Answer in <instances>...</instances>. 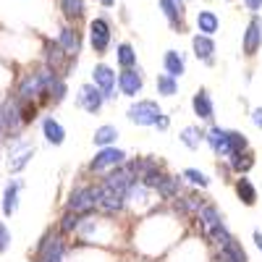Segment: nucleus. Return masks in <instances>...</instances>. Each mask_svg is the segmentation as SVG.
Returning <instances> with one entry per match:
<instances>
[{
    "label": "nucleus",
    "instance_id": "obj_1",
    "mask_svg": "<svg viewBox=\"0 0 262 262\" xmlns=\"http://www.w3.org/2000/svg\"><path fill=\"white\" fill-rule=\"evenodd\" d=\"M100 200H102V184L76 186L71 191V196H69V212L86 215V212H92L95 207H100Z\"/></svg>",
    "mask_w": 262,
    "mask_h": 262
},
{
    "label": "nucleus",
    "instance_id": "obj_2",
    "mask_svg": "<svg viewBox=\"0 0 262 262\" xmlns=\"http://www.w3.org/2000/svg\"><path fill=\"white\" fill-rule=\"evenodd\" d=\"M163 107L158 100H134L126 111V118L137 126H158V121L163 118Z\"/></svg>",
    "mask_w": 262,
    "mask_h": 262
},
{
    "label": "nucleus",
    "instance_id": "obj_3",
    "mask_svg": "<svg viewBox=\"0 0 262 262\" xmlns=\"http://www.w3.org/2000/svg\"><path fill=\"white\" fill-rule=\"evenodd\" d=\"M90 48L95 50V55H105L113 45V24L107 16H95L90 21Z\"/></svg>",
    "mask_w": 262,
    "mask_h": 262
},
{
    "label": "nucleus",
    "instance_id": "obj_4",
    "mask_svg": "<svg viewBox=\"0 0 262 262\" xmlns=\"http://www.w3.org/2000/svg\"><path fill=\"white\" fill-rule=\"evenodd\" d=\"M205 144L212 149V155L221 158V160H228V158L233 155V147H231V128L210 126L207 134H205Z\"/></svg>",
    "mask_w": 262,
    "mask_h": 262
},
{
    "label": "nucleus",
    "instance_id": "obj_5",
    "mask_svg": "<svg viewBox=\"0 0 262 262\" xmlns=\"http://www.w3.org/2000/svg\"><path fill=\"white\" fill-rule=\"evenodd\" d=\"M92 84L100 86L107 102H113V100L121 95V92H118V74H116L107 63H97L95 69H92Z\"/></svg>",
    "mask_w": 262,
    "mask_h": 262
},
{
    "label": "nucleus",
    "instance_id": "obj_6",
    "mask_svg": "<svg viewBox=\"0 0 262 262\" xmlns=\"http://www.w3.org/2000/svg\"><path fill=\"white\" fill-rule=\"evenodd\" d=\"M126 160H128V155L123 149H118L116 144L113 147H102L97 155L90 160V170L92 173H107V170H113V168H118V165H126Z\"/></svg>",
    "mask_w": 262,
    "mask_h": 262
},
{
    "label": "nucleus",
    "instance_id": "obj_7",
    "mask_svg": "<svg viewBox=\"0 0 262 262\" xmlns=\"http://www.w3.org/2000/svg\"><path fill=\"white\" fill-rule=\"evenodd\" d=\"M242 50L247 58H254L262 50V16L259 13H252L247 21L244 34H242Z\"/></svg>",
    "mask_w": 262,
    "mask_h": 262
},
{
    "label": "nucleus",
    "instance_id": "obj_8",
    "mask_svg": "<svg viewBox=\"0 0 262 262\" xmlns=\"http://www.w3.org/2000/svg\"><path fill=\"white\" fill-rule=\"evenodd\" d=\"M105 95H102V90L97 84H81L79 86V95H76V105L81 107L84 113H90V116H97L102 107H105Z\"/></svg>",
    "mask_w": 262,
    "mask_h": 262
},
{
    "label": "nucleus",
    "instance_id": "obj_9",
    "mask_svg": "<svg viewBox=\"0 0 262 262\" xmlns=\"http://www.w3.org/2000/svg\"><path fill=\"white\" fill-rule=\"evenodd\" d=\"M144 90V71L139 69H121L118 71V92L128 100H137V95H142Z\"/></svg>",
    "mask_w": 262,
    "mask_h": 262
},
{
    "label": "nucleus",
    "instance_id": "obj_10",
    "mask_svg": "<svg viewBox=\"0 0 262 262\" xmlns=\"http://www.w3.org/2000/svg\"><path fill=\"white\" fill-rule=\"evenodd\" d=\"M158 6L168 21V27L176 32V34H184L186 32V8L184 3H176V0H158Z\"/></svg>",
    "mask_w": 262,
    "mask_h": 262
},
{
    "label": "nucleus",
    "instance_id": "obj_11",
    "mask_svg": "<svg viewBox=\"0 0 262 262\" xmlns=\"http://www.w3.org/2000/svg\"><path fill=\"white\" fill-rule=\"evenodd\" d=\"M215 50L217 48H215V39L212 37L194 32V37H191V53H194V58L200 60L202 66L212 69V66H215Z\"/></svg>",
    "mask_w": 262,
    "mask_h": 262
},
{
    "label": "nucleus",
    "instance_id": "obj_12",
    "mask_svg": "<svg viewBox=\"0 0 262 262\" xmlns=\"http://www.w3.org/2000/svg\"><path fill=\"white\" fill-rule=\"evenodd\" d=\"M191 111H194L196 118L205 121V123H212V121H215V102H212V97H210V92L205 90V86H200V90L194 92V97H191Z\"/></svg>",
    "mask_w": 262,
    "mask_h": 262
},
{
    "label": "nucleus",
    "instance_id": "obj_13",
    "mask_svg": "<svg viewBox=\"0 0 262 262\" xmlns=\"http://www.w3.org/2000/svg\"><path fill=\"white\" fill-rule=\"evenodd\" d=\"M37 262H63V238L58 233H48L42 238Z\"/></svg>",
    "mask_w": 262,
    "mask_h": 262
},
{
    "label": "nucleus",
    "instance_id": "obj_14",
    "mask_svg": "<svg viewBox=\"0 0 262 262\" xmlns=\"http://www.w3.org/2000/svg\"><path fill=\"white\" fill-rule=\"evenodd\" d=\"M200 228H202V236L205 238H210L212 236V231H217L221 226H226L223 223V212L217 210V205H212V202H207L202 210H200Z\"/></svg>",
    "mask_w": 262,
    "mask_h": 262
},
{
    "label": "nucleus",
    "instance_id": "obj_15",
    "mask_svg": "<svg viewBox=\"0 0 262 262\" xmlns=\"http://www.w3.org/2000/svg\"><path fill=\"white\" fill-rule=\"evenodd\" d=\"M194 27L200 34H207V37H215L221 32V16H217L212 8H200L194 13Z\"/></svg>",
    "mask_w": 262,
    "mask_h": 262
},
{
    "label": "nucleus",
    "instance_id": "obj_16",
    "mask_svg": "<svg viewBox=\"0 0 262 262\" xmlns=\"http://www.w3.org/2000/svg\"><path fill=\"white\" fill-rule=\"evenodd\" d=\"M181 179L184 176H170V173H163L155 184V194L160 200H179L181 196Z\"/></svg>",
    "mask_w": 262,
    "mask_h": 262
},
{
    "label": "nucleus",
    "instance_id": "obj_17",
    "mask_svg": "<svg viewBox=\"0 0 262 262\" xmlns=\"http://www.w3.org/2000/svg\"><path fill=\"white\" fill-rule=\"evenodd\" d=\"M163 71L173 79H181L186 74V58L181 50H165L163 53Z\"/></svg>",
    "mask_w": 262,
    "mask_h": 262
},
{
    "label": "nucleus",
    "instance_id": "obj_18",
    "mask_svg": "<svg viewBox=\"0 0 262 262\" xmlns=\"http://www.w3.org/2000/svg\"><path fill=\"white\" fill-rule=\"evenodd\" d=\"M32 155H34V147H32V144H16V147L11 149V155H8V170H11V173L24 170V168L29 165Z\"/></svg>",
    "mask_w": 262,
    "mask_h": 262
},
{
    "label": "nucleus",
    "instance_id": "obj_19",
    "mask_svg": "<svg viewBox=\"0 0 262 262\" xmlns=\"http://www.w3.org/2000/svg\"><path fill=\"white\" fill-rule=\"evenodd\" d=\"M58 42H60V48L69 53L71 58H76L81 53V32L76 27H63L60 34H58Z\"/></svg>",
    "mask_w": 262,
    "mask_h": 262
},
{
    "label": "nucleus",
    "instance_id": "obj_20",
    "mask_svg": "<svg viewBox=\"0 0 262 262\" xmlns=\"http://www.w3.org/2000/svg\"><path fill=\"white\" fill-rule=\"evenodd\" d=\"M233 189H236V196H238V202H242V205H247V207L257 205V186L252 184L249 176H238Z\"/></svg>",
    "mask_w": 262,
    "mask_h": 262
},
{
    "label": "nucleus",
    "instance_id": "obj_21",
    "mask_svg": "<svg viewBox=\"0 0 262 262\" xmlns=\"http://www.w3.org/2000/svg\"><path fill=\"white\" fill-rule=\"evenodd\" d=\"M42 137H45L53 147H60L66 142V128L60 126L58 118L48 116V118H42Z\"/></svg>",
    "mask_w": 262,
    "mask_h": 262
},
{
    "label": "nucleus",
    "instance_id": "obj_22",
    "mask_svg": "<svg viewBox=\"0 0 262 262\" xmlns=\"http://www.w3.org/2000/svg\"><path fill=\"white\" fill-rule=\"evenodd\" d=\"M0 107H3V123H6V131H11V134H18V131L24 128L27 123H24V118H21V113H18L16 100H8L6 105H0Z\"/></svg>",
    "mask_w": 262,
    "mask_h": 262
},
{
    "label": "nucleus",
    "instance_id": "obj_23",
    "mask_svg": "<svg viewBox=\"0 0 262 262\" xmlns=\"http://www.w3.org/2000/svg\"><path fill=\"white\" fill-rule=\"evenodd\" d=\"M116 63L118 69H137L139 58H137V48L131 42H118L116 45Z\"/></svg>",
    "mask_w": 262,
    "mask_h": 262
},
{
    "label": "nucleus",
    "instance_id": "obj_24",
    "mask_svg": "<svg viewBox=\"0 0 262 262\" xmlns=\"http://www.w3.org/2000/svg\"><path fill=\"white\" fill-rule=\"evenodd\" d=\"M205 134L207 131H202L200 126H184L181 128V134H179V142L186 147V149H200L202 144H205Z\"/></svg>",
    "mask_w": 262,
    "mask_h": 262
},
{
    "label": "nucleus",
    "instance_id": "obj_25",
    "mask_svg": "<svg viewBox=\"0 0 262 262\" xmlns=\"http://www.w3.org/2000/svg\"><path fill=\"white\" fill-rule=\"evenodd\" d=\"M228 165L233 173H238V176H247V173L254 168V155H252V149L247 152H233V155L228 158Z\"/></svg>",
    "mask_w": 262,
    "mask_h": 262
},
{
    "label": "nucleus",
    "instance_id": "obj_26",
    "mask_svg": "<svg viewBox=\"0 0 262 262\" xmlns=\"http://www.w3.org/2000/svg\"><path fill=\"white\" fill-rule=\"evenodd\" d=\"M21 181H11L8 186H6V191H3V215L6 217H11L13 212H16V207H18V191H21Z\"/></svg>",
    "mask_w": 262,
    "mask_h": 262
},
{
    "label": "nucleus",
    "instance_id": "obj_27",
    "mask_svg": "<svg viewBox=\"0 0 262 262\" xmlns=\"http://www.w3.org/2000/svg\"><path fill=\"white\" fill-rule=\"evenodd\" d=\"M118 137H121V134H118V128H116V126H111V123H105V126L95 128L92 142H95V147H100V149H102V147H113Z\"/></svg>",
    "mask_w": 262,
    "mask_h": 262
},
{
    "label": "nucleus",
    "instance_id": "obj_28",
    "mask_svg": "<svg viewBox=\"0 0 262 262\" xmlns=\"http://www.w3.org/2000/svg\"><path fill=\"white\" fill-rule=\"evenodd\" d=\"M58 3H60L63 16L69 21H74V24L86 16V3H84V0H58Z\"/></svg>",
    "mask_w": 262,
    "mask_h": 262
},
{
    "label": "nucleus",
    "instance_id": "obj_29",
    "mask_svg": "<svg viewBox=\"0 0 262 262\" xmlns=\"http://www.w3.org/2000/svg\"><path fill=\"white\" fill-rule=\"evenodd\" d=\"M155 90H158V95H163V97H176V95H179V79H173V76H168V74L163 71V74L155 76Z\"/></svg>",
    "mask_w": 262,
    "mask_h": 262
},
{
    "label": "nucleus",
    "instance_id": "obj_30",
    "mask_svg": "<svg viewBox=\"0 0 262 262\" xmlns=\"http://www.w3.org/2000/svg\"><path fill=\"white\" fill-rule=\"evenodd\" d=\"M181 176H184L191 186H200V189H207V186H210V176H207V173H202L200 168H186Z\"/></svg>",
    "mask_w": 262,
    "mask_h": 262
},
{
    "label": "nucleus",
    "instance_id": "obj_31",
    "mask_svg": "<svg viewBox=\"0 0 262 262\" xmlns=\"http://www.w3.org/2000/svg\"><path fill=\"white\" fill-rule=\"evenodd\" d=\"M81 226V215H76V212H66L63 217H60V231L63 233H71V231H76Z\"/></svg>",
    "mask_w": 262,
    "mask_h": 262
},
{
    "label": "nucleus",
    "instance_id": "obj_32",
    "mask_svg": "<svg viewBox=\"0 0 262 262\" xmlns=\"http://www.w3.org/2000/svg\"><path fill=\"white\" fill-rule=\"evenodd\" d=\"M8 247H11V231H8L3 223H0V254H3Z\"/></svg>",
    "mask_w": 262,
    "mask_h": 262
},
{
    "label": "nucleus",
    "instance_id": "obj_33",
    "mask_svg": "<svg viewBox=\"0 0 262 262\" xmlns=\"http://www.w3.org/2000/svg\"><path fill=\"white\" fill-rule=\"evenodd\" d=\"M242 3H244V8L249 13H259L262 11V0H242Z\"/></svg>",
    "mask_w": 262,
    "mask_h": 262
},
{
    "label": "nucleus",
    "instance_id": "obj_34",
    "mask_svg": "<svg viewBox=\"0 0 262 262\" xmlns=\"http://www.w3.org/2000/svg\"><path fill=\"white\" fill-rule=\"evenodd\" d=\"M252 123H254L257 128H262V105L252 107Z\"/></svg>",
    "mask_w": 262,
    "mask_h": 262
},
{
    "label": "nucleus",
    "instance_id": "obj_35",
    "mask_svg": "<svg viewBox=\"0 0 262 262\" xmlns=\"http://www.w3.org/2000/svg\"><path fill=\"white\" fill-rule=\"evenodd\" d=\"M252 238H254V247L262 252V231H254V233H252Z\"/></svg>",
    "mask_w": 262,
    "mask_h": 262
},
{
    "label": "nucleus",
    "instance_id": "obj_36",
    "mask_svg": "<svg viewBox=\"0 0 262 262\" xmlns=\"http://www.w3.org/2000/svg\"><path fill=\"white\" fill-rule=\"evenodd\" d=\"M168 126H170V118H168V116H163V118L158 121V126H155V128H160V131H165Z\"/></svg>",
    "mask_w": 262,
    "mask_h": 262
},
{
    "label": "nucleus",
    "instance_id": "obj_37",
    "mask_svg": "<svg viewBox=\"0 0 262 262\" xmlns=\"http://www.w3.org/2000/svg\"><path fill=\"white\" fill-rule=\"evenodd\" d=\"M116 3L118 0H97V6H102V8H116Z\"/></svg>",
    "mask_w": 262,
    "mask_h": 262
},
{
    "label": "nucleus",
    "instance_id": "obj_38",
    "mask_svg": "<svg viewBox=\"0 0 262 262\" xmlns=\"http://www.w3.org/2000/svg\"><path fill=\"white\" fill-rule=\"evenodd\" d=\"M3 134H6V123H3V107H0V142H3Z\"/></svg>",
    "mask_w": 262,
    "mask_h": 262
},
{
    "label": "nucleus",
    "instance_id": "obj_39",
    "mask_svg": "<svg viewBox=\"0 0 262 262\" xmlns=\"http://www.w3.org/2000/svg\"><path fill=\"white\" fill-rule=\"evenodd\" d=\"M176 3H184V6H186V0H176Z\"/></svg>",
    "mask_w": 262,
    "mask_h": 262
},
{
    "label": "nucleus",
    "instance_id": "obj_40",
    "mask_svg": "<svg viewBox=\"0 0 262 262\" xmlns=\"http://www.w3.org/2000/svg\"><path fill=\"white\" fill-rule=\"evenodd\" d=\"M95 3H97V0H95Z\"/></svg>",
    "mask_w": 262,
    "mask_h": 262
}]
</instances>
